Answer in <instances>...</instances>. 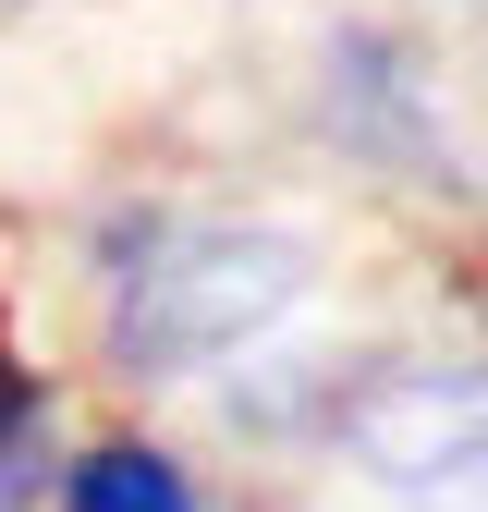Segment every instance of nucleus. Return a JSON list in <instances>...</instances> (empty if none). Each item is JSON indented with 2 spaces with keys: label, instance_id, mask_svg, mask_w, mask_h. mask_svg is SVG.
Masks as SVG:
<instances>
[{
  "label": "nucleus",
  "instance_id": "nucleus-1",
  "mask_svg": "<svg viewBox=\"0 0 488 512\" xmlns=\"http://www.w3.org/2000/svg\"><path fill=\"white\" fill-rule=\"evenodd\" d=\"M305 281H318V256L269 220H171V208L98 220V342L122 378L232 366L257 330L305 305Z\"/></svg>",
  "mask_w": 488,
  "mask_h": 512
},
{
  "label": "nucleus",
  "instance_id": "nucleus-2",
  "mask_svg": "<svg viewBox=\"0 0 488 512\" xmlns=\"http://www.w3.org/2000/svg\"><path fill=\"white\" fill-rule=\"evenodd\" d=\"M49 500L61 512H196L208 488H196L183 452H159V439H86V452H61Z\"/></svg>",
  "mask_w": 488,
  "mask_h": 512
},
{
  "label": "nucleus",
  "instance_id": "nucleus-3",
  "mask_svg": "<svg viewBox=\"0 0 488 512\" xmlns=\"http://www.w3.org/2000/svg\"><path fill=\"white\" fill-rule=\"evenodd\" d=\"M49 415H61L49 366H25L13 342H0V512H13V500H49V476H61V439H49Z\"/></svg>",
  "mask_w": 488,
  "mask_h": 512
}]
</instances>
